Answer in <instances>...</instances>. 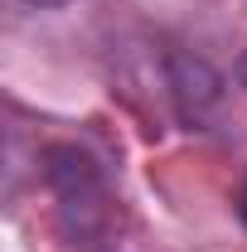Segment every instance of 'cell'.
Masks as SVG:
<instances>
[{
  "mask_svg": "<svg viewBox=\"0 0 247 252\" xmlns=\"http://www.w3.org/2000/svg\"><path fill=\"white\" fill-rule=\"evenodd\" d=\"M238 214H243V223H247V180H243V189H238Z\"/></svg>",
  "mask_w": 247,
  "mask_h": 252,
  "instance_id": "1",
  "label": "cell"
},
{
  "mask_svg": "<svg viewBox=\"0 0 247 252\" xmlns=\"http://www.w3.org/2000/svg\"><path fill=\"white\" fill-rule=\"evenodd\" d=\"M30 5H63V0H30Z\"/></svg>",
  "mask_w": 247,
  "mask_h": 252,
  "instance_id": "2",
  "label": "cell"
}]
</instances>
